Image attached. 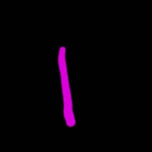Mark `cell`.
<instances>
[{
  "instance_id": "1",
  "label": "cell",
  "mask_w": 152,
  "mask_h": 152,
  "mask_svg": "<svg viewBox=\"0 0 152 152\" xmlns=\"http://www.w3.org/2000/svg\"><path fill=\"white\" fill-rule=\"evenodd\" d=\"M59 64L61 74V82L62 86L63 95L64 99V106H65V115L66 120L69 124L72 122V102L70 96V91L69 88L66 68L65 62L64 57V47H61L59 55Z\"/></svg>"
}]
</instances>
